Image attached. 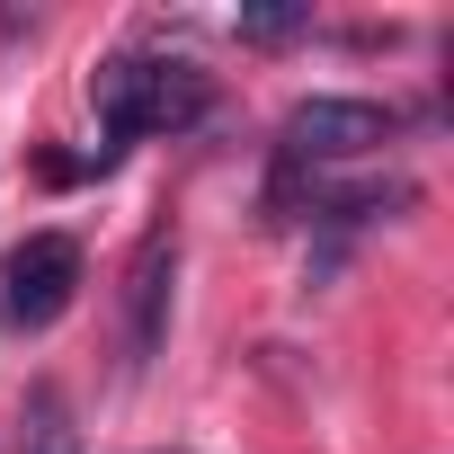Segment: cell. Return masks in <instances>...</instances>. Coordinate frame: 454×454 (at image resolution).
I'll list each match as a JSON object with an SVG mask.
<instances>
[{"mask_svg": "<svg viewBox=\"0 0 454 454\" xmlns=\"http://www.w3.org/2000/svg\"><path fill=\"white\" fill-rule=\"evenodd\" d=\"M90 107L107 125V143H134V134H187L205 125L214 107V81L178 54H107L90 72Z\"/></svg>", "mask_w": 454, "mask_h": 454, "instance_id": "obj_1", "label": "cell"}, {"mask_svg": "<svg viewBox=\"0 0 454 454\" xmlns=\"http://www.w3.org/2000/svg\"><path fill=\"white\" fill-rule=\"evenodd\" d=\"M392 134H401V107L321 90V98H294V107H286V125H277V169L294 178V169H312V160H365V152H383Z\"/></svg>", "mask_w": 454, "mask_h": 454, "instance_id": "obj_2", "label": "cell"}, {"mask_svg": "<svg viewBox=\"0 0 454 454\" xmlns=\"http://www.w3.org/2000/svg\"><path fill=\"white\" fill-rule=\"evenodd\" d=\"M81 294V241L72 232H27L0 268V321L10 330H54Z\"/></svg>", "mask_w": 454, "mask_h": 454, "instance_id": "obj_3", "label": "cell"}, {"mask_svg": "<svg viewBox=\"0 0 454 454\" xmlns=\"http://www.w3.org/2000/svg\"><path fill=\"white\" fill-rule=\"evenodd\" d=\"M169 277H178V232L152 223L125 259V365H152L160 356V330H169Z\"/></svg>", "mask_w": 454, "mask_h": 454, "instance_id": "obj_4", "label": "cell"}, {"mask_svg": "<svg viewBox=\"0 0 454 454\" xmlns=\"http://www.w3.org/2000/svg\"><path fill=\"white\" fill-rule=\"evenodd\" d=\"M19 454H81V410L54 374H36L19 401Z\"/></svg>", "mask_w": 454, "mask_h": 454, "instance_id": "obj_5", "label": "cell"}, {"mask_svg": "<svg viewBox=\"0 0 454 454\" xmlns=\"http://www.w3.org/2000/svg\"><path fill=\"white\" fill-rule=\"evenodd\" d=\"M312 27V10H241V36L250 45H286V36H303Z\"/></svg>", "mask_w": 454, "mask_h": 454, "instance_id": "obj_6", "label": "cell"}]
</instances>
